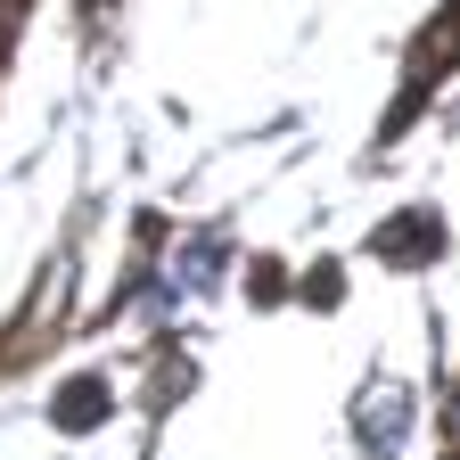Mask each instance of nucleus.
<instances>
[{"mask_svg": "<svg viewBox=\"0 0 460 460\" xmlns=\"http://www.w3.org/2000/svg\"><path fill=\"white\" fill-rule=\"evenodd\" d=\"M337 296H345V271H313L305 279V305H337Z\"/></svg>", "mask_w": 460, "mask_h": 460, "instance_id": "obj_5", "label": "nucleus"}, {"mask_svg": "<svg viewBox=\"0 0 460 460\" xmlns=\"http://www.w3.org/2000/svg\"><path fill=\"white\" fill-rule=\"evenodd\" d=\"M452 436H460V402H452Z\"/></svg>", "mask_w": 460, "mask_h": 460, "instance_id": "obj_6", "label": "nucleus"}, {"mask_svg": "<svg viewBox=\"0 0 460 460\" xmlns=\"http://www.w3.org/2000/svg\"><path fill=\"white\" fill-rule=\"evenodd\" d=\"M402 428H411V394H402V386H370V402H362V436H370V452H386V436L402 444Z\"/></svg>", "mask_w": 460, "mask_h": 460, "instance_id": "obj_2", "label": "nucleus"}, {"mask_svg": "<svg viewBox=\"0 0 460 460\" xmlns=\"http://www.w3.org/2000/svg\"><path fill=\"white\" fill-rule=\"evenodd\" d=\"M107 411H115V402H107V378H66V386H58V402H49V420H58V428H75V436L99 428Z\"/></svg>", "mask_w": 460, "mask_h": 460, "instance_id": "obj_1", "label": "nucleus"}, {"mask_svg": "<svg viewBox=\"0 0 460 460\" xmlns=\"http://www.w3.org/2000/svg\"><path fill=\"white\" fill-rule=\"evenodd\" d=\"M378 255H411V263H428V255H436V214H402V222H386V230H378Z\"/></svg>", "mask_w": 460, "mask_h": 460, "instance_id": "obj_3", "label": "nucleus"}, {"mask_svg": "<svg viewBox=\"0 0 460 460\" xmlns=\"http://www.w3.org/2000/svg\"><path fill=\"white\" fill-rule=\"evenodd\" d=\"M247 288H255V305H271V296H288V271H279V263L263 255V263L247 271Z\"/></svg>", "mask_w": 460, "mask_h": 460, "instance_id": "obj_4", "label": "nucleus"}]
</instances>
